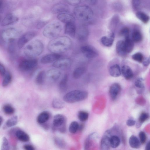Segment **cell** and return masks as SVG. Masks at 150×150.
Returning <instances> with one entry per match:
<instances>
[{"instance_id":"25","label":"cell","mask_w":150,"mask_h":150,"mask_svg":"<svg viewBox=\"0 0 150 150\" xmlns=\"http://www.w3.org/2000/svg\"><path fill=\"white\" fill-rule=\"evenodd\" d=\"M17 138L21 141L27 142L29 141L30 137L25 132L21 130H18L15 133Z\"/></svg>"},{"instance_id":"19","label":"cell","mask_w":150,"mask_h":150,"mask_svg":"<svg viewBox=\"0 0 150 150\" xmlns=\"http://www.w3.org/2000/svg\"><path fill=\"white\" fill-rule=\"evenodd\" d=\"M65 118L63 115L61 114L55 115L53 119L52 129L55 130L57 127H60L65 124Z\"/></svg>"},{"instance_id":"47","label":"cell","mask_w":150,"mask_h":150,"mask_svg":"<svg viewBox=\"0 0 150 150\" xmlns=\"http://www.w3.org/2000/svg\"><path fill=\"white\" fill-rule=\"evenodd\" d=\"M148 117V114L145 112H142L140 114L139 118V121L140 123H142L146 120Z\"/></svg>"},{"instance_id":"33","label":"cell","mask_w":150,"mask_h":150,"mask_svg":"<svg viewBox=\"0 0 150 150\" xmlns=\"http://www.w3.org/2000/svg\"><path fill=\"white\" fill-rule=\"evenodd\" d=\"M2 82V85L4 87L8 86L11 82L12 79V76L10 72L6 71L4 76Z\"/></svg>"},{"instance_id":"43","label":"cell","mask_w":150,"mask_h":150,"mask_svg":"<svg viewBox=\"0 0 150 150\" xmlns=\"http://www.w3.org/2000/svg\"><path fill=\"white\" fill-rule=\"evenodd\" d=\"M9 145L7 139L5 137L2 139V143L1 146V150H8L9 149Z\"/></svg>"},{"instance_id":"53","label":"cell","mask_w":150,"mask_h":150,"mask_svg":"<svg viewBox=\"0 0 150 150\" xmlns=\"http://www.w3.org/2000/svg\"><path fill=\"white\" fill-rule=\"evenodd\" d=\"M23 148L25 150H34V147L30 144H25L23 146Z\"/></svg>"},{"instance_id":"35","label":"cell","mask_w":150,"mask_h":150,"mask_svg":"<svg viewBox=\"0 0 150 150\" xmlns=\"http://www.w3.org/2000/svg\"><path fill=\"white\" fill-rule=\"evenodd\" d=\"M110 147L112 148L117 147L120 143V140L118 137L117 136H112L110 139Z\"/></svg>"},{"instance_id":"40","label":"cell","mask_w":150,"mask_h":150,"mask_svg":"<svg viewBox=\"0 0 150 150\" xmlns=\"http://www.w3.org/2000/svg\"><path fill=\"white\" fill-rule=\"evenodd\" d=\"M88 113L83 111H79L78 114L79 119L82 122H84L87 120L88 118Z\"/></svg>"},{"instance_id":"39","label":"cell","mask_w":150,"mask_h":150,"mask_svg":"<svg viewBox=\"0 0 150 150\" xmlns=\"http://www.w3.org/2000/svg\"><path fill=\"white\" fill-rule=\"evenodd\" d=\"M79 124L76 121H73L71 123L69 127V132L72 134L76 133L78 130Z\"/></svg>"},{"instance_id":"30","label":"cell","mask_w":150,"mask_h":150,"mask_svg":"<svg viewBox=\"0 0 150 150\" xmlns=\"http://www.w3.org/2000/svg\"><path fill=\"white\" fill-rule=\"evenodd\" d=\"M131 39L134 42H139L142 41L143 36L141 32L138 30H135L132 32Z\"/></svg>"},{"instance_id":"6","label":"cell","mask_w":150,"mask_h":150,"mask_svg":"<svg viewBox=\"0 0 150 150\" xmlns=\"http://www.w3.org/2000/svg\"><path fill=\"white\" fill-rule=\"evenodd\" d=\"M88 96V93L86 91L75 90L66 93L63 97V100L68 103H74L83 100Z\"/></svg>"},{"instance_id":"12","label":"cell","mask_w":150,"mask_h":150,"mask_svg":"<svg viewBox=\"0 0 150 150\" xmlns=\"http://www.w3.org/2000/svg\"><path fill=\"white\" fill-rule=\"evenodd\" d=\"M61 75V72L56 69L48 70L46 73V78L49 81L54 82L57 80Z\"/></svg>"},{"instance_id":"10","label":"cell","mask_w":150,"mask_h":150,"mask_svg":"<svg viewBox=\"0 0 150 150\" xmlns=\"http://www.w3.org/2000/svg\"><path fill=\"white\" fill-rule=\"evenodd\" d=\"M71 64V59L68 58H59L54 62L52 66L57 69L66 70L70 67Z\"/></svg>"},{"instance_id":"4","label":"cell","mask_w":150,"mask_h":150,"mask_svg":"<svg viewBox=\"0 0 150 150\" xmlns=\"http://www.w3.org/2000/svg\"><path fill=\"white\" fill-rule=\"evenodd\" d=\"M74 15L80 21L87 22L91 21L93 15V11L89 6H80L75 7L74 9Z\"/></svg>"},{"instance_id":"41","label":"cell","mask_w":150,"mask_h":150,"mask_svg":"<svg viewBox=\"0 0 150 150\" xmlns=\"http://www.w3.org/2000/svg\"><path fill=\"white\" fill-rule=\"evenodd\" d=\"M132 58L134 61L139 63H142L144 59L143 54L140 52H137L133 54Z\"/></svg>"},{"instance_id":"46","label":"cell","mask_w":150,"mask_h":150,"mask_svg":"<svg viewBox=\"0 0 150 150\" xmlns=\"http://www.w3.org/2000/svg\"><path fill=\"white\" fill-rule=\"evenodd\" d=\"M140 0H132V8L135 10L139 9L140 5Z\"/></svg>"},{"instance_id":"55","label":"cell","mask_w":150,"mask_h":150,"mask_svg":"<svg viewBox=\"0 0 150 150\" xmlns=\"http://www.w3.org/2000/svg\"><path fill=\"white\" fill-rule=\"evenodd\" d=\"M145 149L146 150H150V142L149 141L147 144Z\"/></svg>"},{"instance_id":"5","label":"cell","mask_w":150,"mask_h":150,"mask_svg":"<svg viewBox=\"0 0 150 150\" xmlns=\"http://www.w3.org/2000/svg\"><path fill=\"white\" fill-rule=\"evenodd\" d=\"M62 30V24L59 22L54 21L49 23L42 31L43 35L48 38H54L58 37Z\"/></svg>"},{"instance_id":"11","label":"cell","mask_w":150,"mask_h":150,"mask_svg":"<svg viewBox=\"0 0 150 150\" xmlns=\"http://www.w3.org/2000/svg\"><path fill=\"white\" fill-rule=\"evenodd\" d=\"M112 136L111 133L109 130L106 131L104 133L100 143L101 149L108 150L110 149V139Z\"/></svg>"},{"instance_id":"36","label":"cell","mask_w":150,"mask_h":150,"mask_svg":"<svg viewBox=\"0 0 150 150\" xmlns=\"http://www.w3.org/2000/svg\"><path fill=\"white\" fill-rule=\"evenodd\" d=\"M18 122V117L16 116H13L9 119L6 122V125L7 127H11L16 125Z\"/></svg>"},{"instance_id":"2","label":"cell","mask_w":150,"mask_h":150,"mask_svg":"<svg viewBox=\"0 0 150 150\" xmlns=\"http://www.w3.org/2000/svg\"><path fill=\"white\" fill-rule=\"evenodd\" d=\"M44 50V45L40 40H35L30 42L24 48L25 54L30 58L38 57L40 55Z\"/></svg>"},{"instance_id":"1","label":"cell","mask_w":150,"mask_h":150,"mask_svg":"<svg viewBox=\"0 0 150 150\" xmlns=\"http://www.w3.org/2000/svg\"><path fill=\"white\" fill-rule=\"evenodd\" d=\"M72 45V40L69 37L60 36L50 40L48 43L47 48L53 53L58 54L69 50Z\"/></svg>"},{"instance_id":"29","label":"cell","mask_w":150,"mask_h":150,"mask_svg":"<svg viewBox=\"0 0 150 150\" xmlns=\"http://www.w3.org/2000/svg\"><path fill=\"white\" fill-rule=\"evenodd\" d=\"M46 78V73L44 71H40L37 75L35 79L36 83L38 85L42 84Z\"/></svg>"},{"instance_id":"22","label":"cell","mask_w":150,"mask_h":150,"mask_svg":"<svg viewBox=\"0 0 150 150\" xmlns=\"http://www.w3.org/2000/svg\"><path fill=\"white\" fill-rule=\"evenodd\" d=\"M116 50L117 54L120 57H124L127 54L124 41L120 40L117 42Z\"/></svg>"},{"instance_id":"58","label":"cell","mask_w":150,"mask_h":150,"mask_svg":"<svg viewBox=\"0 0 150 150\" xmlns=\"http://www.w3.org/2000/svg\"><path fill=\"white\" fill-rule=\"evenodd\" d=\"M3 121V118L2 117L0 116V127L1 126Z\"/></svg>"},{"instance_id":"24","label":"cell","mask_w":150,"mask_h":150,"mask_svg":"<svg viewBox=\"0 0 150 150\" xmlns=\"http://www.w3.org/2000/svg\"><path fill=\"white\" fill-rule=\"evenodd\" d=\"M109 73L113 77H117L120 76L121 73L119 65L116 64L111 66L109 69Z\"/></svg>"},{"instance_id":"18","label":"cell","mask_w":150,"mask_h":150,"mask_svg":"<svg viewBox=\"0 0 150 150\" xmlns=\"http://www.w3.org/2000/svg\"><path fill=\"white\" fill-rule=\"evenodd\" d=\"M77 38L81 41L86 40L88 35V31L86 27L84 25H81L79 28L77 32Z\"/></svg>"},{"instance_id":"31","label":"cell","mask_w":150,"mask_h":150,"mask_svg":"<svg viewBox=\"0 0 150 150\" xmlns=\"http://www.w3.org/2000/svg\"><path fill=\"white\" fill-rule=\"evenodd\" d=\"M129 143L130 146L133 148L138 149L140 146V142L139 140L134 135H132L130 137Z\"/></svg>"},{"instance_id":"28","label":"cell","mask_w":150,"mask_h":150,"mask_svg":"<svg viewBox=\"0 0 150 150\" xmlns=\"http://www.w3.org/2000/svg\"><path fill=\"white\" fill-rule=\"evenodd\" d=\"M50 118V114L47 111H43L40 113L37 118V121L40 124H43L46 122Z\"/></svg>"},{"instance_id":"7","label":"cell","mask_w":150,"mask_h":150,"mask_svg":"<svg viewBox=\"0 0 150 150\" xmlns=\"http://www.w3.org/2000/svg\"><path fill=\"white\" fill-rule=\"evenodd\" d=\"M38 64V61L37 59L30 58L22 60L20 62L18 67L21 71L27 72L34 69Z\"/></svg>"},{"instance_id":"57","label":"cell","mask_w":150,"mask_h":150,"mask_svg":"<svg viewBox=\"0 0 150 150\" xmlns=\"http://www.w3.org/2000/svg\"><path fill=\"white\" fill-rule=\"evenodd\" d=\"M2 7V2L1 1H0V21L1 20V11Z\"/></svg>"},{"instance_id":"37","label":"cell","mask_w":150,"mask_h":150,"mask_svg":"<svg viewBox=\"0 0 150 150\" xmlns=\"http://www.w3.org/2000/svg\"><path fill=\"white\" fill-rule=\"evenodd\" d=\"M3 110L5 113L8 115L12 114L15 111L13 108L8 104L4 105L3 107Z\"/></svg>"},{"instance_id":"54","label":"cell","mask_w":150,"mask_h":150,"mask_svg":"<svg viewBox=\"0 0 150 150\" xmlns=\"http://www.w3.org/2000/svg\"><path fill=\"white\" fill-rule=\"evenodd\" d=\"M135 121L132 119H129L126 122L127 125L129 126H133L135 124Z\"/></svg>"},{"instance_id":"52","label":"cell","mask_w":150,"mask_h":150,"mask_svg":"<svg viewBox=\"0 0 150 150\" xmlns=\"http://www.w3.org/2000/svg\"><path fill=\"white\" fill-rule=\"evenodd\" d=\"M150 62V58L147 57L145 59H144L142 63L143 65L145 67H146L148 66Z\"/></svg>"},{"instance_id":"23","label":"cell","mask_w":150,"mask_h":150,"mask_svg":"<svg viewBox=\"0 0 150 150\" xmlns=\"http://www.w3.org/2000/svg\"><path fill=\"white\" fill-rule=\"evenodd\" d=\"M121 73L124 77L127 80L132 79L133 76V73L131 69L128 66L125 65L121 69Z\"/></svg>"},{"instance_id":"45","label":"cell","mask_w":150,"mask_h":150,"mask_svg":"<svg viewBox=\"0 0 150 150\" xmlns=\"http://www.w3.org/2000/svg\"><path fill=\"white\" fill-rule=\"evenodd\" d=\"M135 86L139 88H143L144 87V84L143 79L141 78L137 79L135 82Z\"/></svg>"},{"instance_id":"48","label":"cell","mask_w":150,"mask_h":150,"mask_svg":"<svg viewBox=\"0 0 150 150\" xmlns=\"http://www.w3.org/2000/svg\"><path fill=\"white\" fill-rule=\"evenodd\" d=\"M140 142L142 144H144L146 139V135L145 133L143 132H140L139 134Z\"/></svg>"},{"instance_id":"8","label":"cell","mask_w":150,"mask_h":150,"mask_svg":"<svg viewBox=\"0 0 150 150\" xmlns=\"http://www.w3.org/2000/svg\"><path fill=\"white\" fill-rule=\"evenodd\" d=\"M80 50L85 57L88 59L95 58L98 55V51L92 46L85 45L82 46L80 47Z\"/></svg>"},{"instance_id":"20","label":"cell","mask_w":150,"mask_h":150,"mask_svg":"<svg viewBox=\"0 0 150 150\" xmlns=\"http://www.w3.org/2000/svg\"><path fill=\"white\" fill-rule=\"evenodd\" d=\"M121 90L120 85L118 83H115L110 86L109 92L110 96L113 100H115Z\"/></svg>"},{"instance_id":"13","label":"cell","mask_w":150,"mask_h":150,"mask_svg":"<svg viewBox=\"0 0 150 150\" xmlns=\"http://www.w3.org/2000/svg\"><path fill=\"white\" fill-rule=\"evenodd\" d=\"M18 18L15 15L9 13L7 14L2 20L1 25L3 26H7L16 23Z\"/></svg>"},{"instance_id":"17","label":"cell","mask_w":150,"mask_h":150,"mask_svg":"<svg viewBox=\"0 0 150 150\" xmlns=\"http://www.w3.org/2000/svg\"><path fill=\"white\" fill-rule=\"evenodd\" d=\"M68 6L64 3H59L55 4L52 7L51 11L53 14H59L62 12L68 11Z\"/></svg>"},{"instance_id":"26","label":"cell","mask_w":150,"mask_h":150,"mask_svg":"<svg viewBox=\"0 0 150 150\" xmlns=\"http://www.w3.org/2000/svg\"><path fill=\"white\" fill-rule=\"evenodd\" d=\"M124 41L126 52L127 53H130L132 52L134 47V42L129 36L125 38Z\"/></svg>"},{"instance_id":"44","label":"cell","mask_w":150,"mask_h":150,"mask_svg":"<svg viewBox=\"0 0 150 150\" xmlns=\"http://www.w3.org/2000/svg\"><path fill=\"white\" fill-rule=\"evenodd\" d=\"M129 28L127 27H125L121 30L120 31V34L121 35L125 38L129 36Z\"/></svg>"},{"instance_id":"56","label":"cell","mask_w":150,"mask_h":150,"mask_svg":"<svg viewBox=\"0 0 150 150\" xmlns=\"http://www.w3.org/2000/svg\"><path fill=\"white\" fill-rule=\"evenodd\" d=\"M89 2L91 4H95L97 1V0H88Z\"/></svg>"},{"instance_id":"16","label":"cell","mask_w":150,"mask_h":150,"mask_svg":"<svg viewBox=\"0 0 150 150\" xmlns=\"http://www.w3.org/2000/svg\"><path fill=\"white\" fill-rule=\"evenodd\" d=\"M61 56L58 54L53 53L46 55L41 59V62L43 64H46L54 62L59 59Z\"/></svg>"},{"instance_id":"3","label":"cell","mask_w":150,"mask_h":150,"mask_svg":"<svg viewBox=\"0 0 150 150\" xmlns=\"http://www.w3.org/2000/svg\"><path fill=\"white\" fill-rule=\"evenodd\" d=\"M20 31L13 28H6L0 32V44H7L15 42L20 35Z\"/></svg>"},{"instance_id":"34","label":"cell","mask_w":150,"mask_h":150,"mask_svg":"<svg viewBox=\"0 0 150 150\" xmlns=\"http://www.w3.org/2000/svg\"><path fill=\"white\" fill-rule=\"evenodd\" d=\"M68 78V75L67 74H65L59 82V87L61 90L64 91L66 90Z\"/></svg>"},{"instance_id":"50","label":"cell","mask_w":150,"mask_h":150,"mask_svg":"<svg viewBox=\"0 0 150 150\" xmlns=\"http://www.w3.org/2000/svg\"><path fill=\"white\" fill-rule=\"evenodd\" d=\"M47 23V22L44 21H38L36 25V27L37 29H40L44 27Z\"/></svg>"},{"instance_id":"49","label":"cell","mask_w":150,"mask_h":150,"mask_svg":"<svg viewBox=\"0 0 150 150\" xmlns=\"http://www.w3.org/2000/svg\"><path fill=\"white\" fill-rule=\"evenodd\" d=\"M66 2L69 4L72 5L76 6L79 4L81 0H65Z\"/></svg>"},{"instance_id":"14","label":"cell","mask_w":150,"mask_h":150,"mask_svg":"<svg viewBox=\"0 0 150 150\" xmlns=\"http://www.w3.org/2000/svg\"><path fill=\"white\" fill-rule=\"evenodd\" d=\"M57 18L59 21L65 23L74 22L75 20L74 16L68 11L58 14Z\"/></svg>"},{"instance_id":"9","label":"cell","mask_w":150,"mask_h":150,"mask_svg":"<svg viewBox=\"0 0 150 150\" xmlns=\"http://www.w3.org/2000/svg\"><path fill=\"white\" fill-rule=\"evenodd\" d=\"M36 33L33 31L26 32L19 37L17 42V46L19 49L23 47L25 45L34 38Z\"/></svg>"},{"instance_id":"38","label":"cell","mask_w":150,"mask_h":150,"mask_svg":"<svg viewBox=\"0 0 150 150\" xmlns=\"http://www.w3.org/2000/svg\"><path fill=\"white\" fill-rule=\"evenodd\" d=\"M52 105L54 108L60 109L63 107L64 103L60 99L55 98L52 101Z\"/></svg>"},{"instance_id":"27","label":"cell","mask_w":150,"mask_h":150,"mask_svg":"<svg viewBox=\"0 0 150 150\" xmlns=\"http://www.w3.org/2000/svg\"><path fill=\"white\" fill-rule=\"evenodd\" d=\"M86 69L84 67H79L75 69L73 71V77L76 79L80 78L85 73Z\"/></svg>"},{"instance_id":"32","label":"cell","mask_w":150,"mask_h":150,"mask_svg":"<svg viewBox=\"0 0 150 150\" xmlns=\"http://www.w3.org/2000/svg\"><path fill=\"white\" fill-rule=\"evenodd\" d=\"M136 15L138 19L145 24L147 23L149 20V16L142 11H137L136 14Z\"/></svg>"},{"instance_id":"15","label":"cell","mask_w":150,"mask_h":150,"mask_svg":"<svg viewBox=\"0 0 150 150\" xmlns=\"http://www.w3.org/2000/svg\"><path fill=\"white\" fill-rule=\"evenodd\" d=\"M76 28L74 22L65 23L64 32L72 38H75L76 33Z\"/></svg>"},{"instance_id":"21","label":"cell","mask_w":150,"mask_h":150,"mask_svg":"<svg viewBox=\"0 0 150 150\" xmlns=\"http://www.w3.org/2000/svg\"><path fill=\"white\" fill-rule=\"evenodd\" d=\"M114 38V34L112 32L108 36L102 37L101 39V42L102 44L105 46L110 47L112 45Z\"/></svg>"},{"instance_id":"42","label":"cell","mask_w":150,"mask_h":150,"mask_svg":"<svg viewBox=\"0 0 150 150\" xmlns=\"http://www.w3.org/2000/svg\"><path fill=\"white\" fill-rule=\"evenodd\" d=\"M54 143L56 145L60 148H64L66 145L65 141L61 138L55 137L54 138Z\"/></svg>"},{"instance_id":"51","label":"cell","mask_w":150,"mask_h":150,"mask_svg":"<svg viewBox=\"0 0 150 150\" xmlns=\"http://www.w3.org/2000/svg\"><path fill=\"white\" fill-rule=\"evenodd\" d=\"M6 71L4 66L0 62V74L4 76Z\"/></svg>"}]
</instances>
